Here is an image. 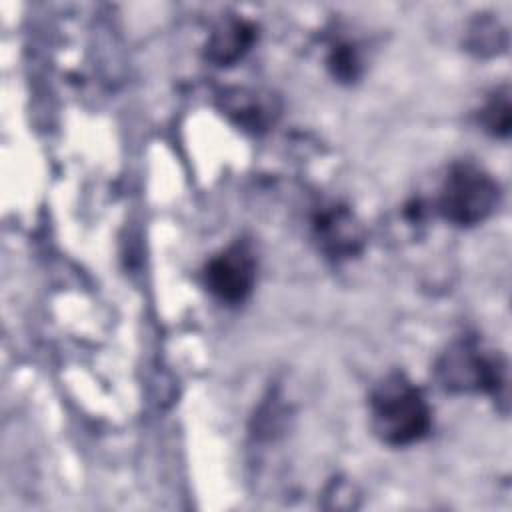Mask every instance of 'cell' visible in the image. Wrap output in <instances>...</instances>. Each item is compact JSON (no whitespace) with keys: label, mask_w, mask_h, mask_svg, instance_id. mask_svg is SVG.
Returning a JSON list of instances; mask_svg holds the SVG:
<instances>
[{"label":"cell","mask_w":512,"mask_h":512,"mask_svg":"<svg viewBox=\"0 0 512 512\" xmlns=\"http://www.w3.org/2000/svg\"><path fill=\"white\" fill-rule=\"evenodd\" d=\"M370 424L384 444L410 446L430 432L432 408L414 382L392 372L370 394Z\"/></svg>","instance_id":"6da1fadb"},{"label":"cell","mask_w":512,"mask_h":512,"mask_svg":"<svg viewBox=\"0 0 512 512\" xmlns=\"http://www.w3.org/2000/svg\"><path fill=\"white\" fill-rule=\"evenodd\" d=\"M500 200L498 182L470 160L454 162L440 186L438 210L456 226L484 222Z\"/></svg>","instance_id":"7a4b0ae2"},{"label":"cell","mask_w":512,"mask_h":512,"mask_svg":"<svg viewBox=\"0 0 512 512\" xmlns=\"http://www.w3.org/2000/svg\"><path fill=\"white\" fill-rule=\"evenodd\" d=\"M436 376L450 392L498 394L506 386V364L498 352L486 350L478 338H460L440 356Z\"/></svg>","instance_id":"3957f363"},{"label":"cell","mask_w":512,"mask_h":512,"mask_svg":"<svg viewBox=\"0 0 512 512\" xmlns=\"http://www.w3.org/2000/svg\"><path fill=\"white\" fill-rule=\"evenodd\" d=\"M204 284L226 304L244 302L256 284V256L246 242H234L204 266Z\"/></svg>","instance_id":"277c9868"},{"label":"cell","mask_w":512,"mask_h":512,"mask_svg":"<svg viewBox=\"0 0 512 512\" xmlns=\"http://www.w3.org/2000/svg\"><path fill=\"white\" fill-rule=\"evenodd\" d=\"M312 234L318 248L334 260L356 256L364 246V230L356 216L340 204H326L312 218Z\"/></svg>","instance_id":"5b68a950"},{"label":"cell","mask_w":512,"mask_h":512,"mask_svg":"<svg viewBox=\"0 0 512 512\" xmlns=\"http://www.w3.org/2000/svg\"><path fill=\"white\" fill-rule=\"evenodd\" d=\"M256 40L252 22L230 16L214 26L206 42V58L218 66H230L240 60Z\"/></svg>","instance_id":"8992f818"},{"label":"cell","mask_w":512,"mask_h":512,"mask_svg":"<svg viewBox=\"0 0 512 512\" xmlns=\"http://www.w3.org/2000/svg\"><path fill=\"white\" fill-rule=\"evenodd\" d=\"M222 110L230 116L238 126L250 130L268 128L278 116V104L270 94L236 88L222 96Z\"/></svg>","instance_id":"52a82bcc"},{"label":"cell","mask_w":512,"mask_h":512,"mask_svg":"<svg viewBox=\"0 0 512 512\" xmlns=\"http://www.w3.org/2000/svg\"><path fill=\"white\" fill-rule=\"evenodd\" d=\"M480 122L484 126L486 132L494 134V136H502L506 138L510 134V124H512V116H510V92L508 88H500L496 90L488 102L484 104V108L480 110Z\"/></svg>","instance_id":"ba28073f"},{"label":"cell","mask_w":512,"mask_h":512,"mask_svg":"<svg viewBox=\"0 0 512 512\" xmlns=\"http://www.w3.org/2000/svg\"><path fill=\"white\" fill-rule=\"evenodd\" d=\"M328 66L332 74L340 80H354L360 74V58L356 46L350 42H338L332 46L328 56Z\"/></svg>","instance_id":"9c48e42d"}]
</instances>
